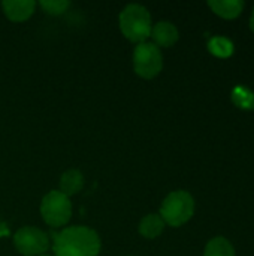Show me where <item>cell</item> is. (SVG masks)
<instances>
[{"instance_id":"1","label":"cell","mask_w":254,"mask_h":256,"mask_svg":"<svg viewBox=\"0 0 254 256\" xmlns=\"http://www.w3.org/2000/svg\"><path fill=\"white\" fill-rule=\"evenodd\" d=\"M100 249L99 234L82 225L63 228L52 238L54 256H97Z\"/></svg>"},{"instance_id":"2","label":"cell","mask_w":254,"mask_h":256,"mask_svg":"<svg viewBox=\"0 0 254 256\" xmlns=\"http://www.w3.org/2000/svg\"><path fill=\"white\" fill-rule=\"evenodd\" d=\"M118 26L123 33V36L133 42V44H142L147 42V39L151 34L153 21L148 9L142 4L132 3L127 4L118 16Z\"/></svg>"},{"instance_id":"3","label":"cell","mask_w":254,"mask_h":256,"mask_svg":"<svg viewBox=\"0 0 254 256\" xmlns=\"http://www.w3.org/2000/svg\"><path fill=\"white\" fill-rule=\"evenodd\" d=\"M159 214L165 225L180 228L193 218L195 200L187 190H174L163 200Z\"/></svg>"},{"instance_id":"4","label":"cell","mask_w":254,"mask_h":256,"mask_svg":"<svg viewBox=\"0 0 254 256\" xmlns=\"http://www.w3.org/2000/svg\"><path fill=\"white\" fill-rule=\"evenodd\" d=\"M40 216L51 228L66 226L72 218L70 198L61 194L58 189L48 192L40 201Z\"/></svg>"},{"instance_id":"5","label":"cell","mask_w":254,"mask_h":256,"mask_svg":"<svg viewBox=\"0 0 254 256\" xmlns=\"http://www.w3.org/2000/svg\"><path fill=\"white\" fill-rule=\"evenodd\" d=\"M163 69V56L153 42L138 44L133 51V70L144 80L156 78Z\"/></svg>"},{"instance_id":"6","label":"cell","mask_w":254,"mask_h":256,"mask_svg":"<svg viewBox=\"0 0 254 256\" xmlns=\"http://www.w3.org/2000/svg\"><path fill=\"white\" fill-rule=\"evenodd\" d=\"M13 246L22 256L46 255L49 237L36 226H22L13 236Z\"/></svg>"},{"instance_id":"7","label":"cell","mask_w":254,"mask_h":256,"mask_svg":"<svg viewBox=\"0 0 254 256\" xmlns=\"http://www.w3.org/2000/svg\"><path fill=\"white\" fill-rule=\"evenodd\" d=\"M150 38L157 48H171L178 42L180 33L174 22L159 21V22L153 24Z\"/></svg>"},{"instance_id":"8","label":"cell","mask_w":254,"mask_h":256,"mask_svg":"<svg viewBox=\"0 0 254 256\" xmlns=\"http://www.w3.org/2000/svg\"><path fill=\"white\" fill-rule=\"evenodd\" d=\"M1 9L4 16L12 22H24L27 21L34 9L36 2L33 0H4L1 2Z\"/></svg>"},{"instance_id":"9","label":"cell","mask_w":254,"mask_h":256,"mask_svg":"<svg viewBox=\"0 0 254 256\" xmlns=\"http://www.w3.org/2000/svg\"><path fill=\"white\" fill-rule=\"evenodd\" d=\"M82 188H84V176L79 170L70 168L60 176L58 190L61 194H64L66 196L70 198V196L79 194L82 190Z\"/></svg>"},{"instance_id":"10","label":"cell","mask_w":254,"mask_h":256,"mask_svg":"<svg viewBox=\"0 0 254 256\" xmlns=\"http://www.w3.org/2000/svg\"><path fill=\"white\" fill-rule=\"evenodd\" d=\"M208 6L217 16L223 20H234L241 15L246 3L243 0H211L208 2Z\"/></svg>"},{"instance_id":"11","label":"cell","mask_w":254,"mask_h":256,"mask_svg":"<svg viewBox=\"0 0 254 256\" xmlns=\"http://www.w3.org/2000/svg\"><path fill=\"white\" fill-rule=\"evenodd\" d=\"M165 226H166V225H165L163 219L160 218V214H157V213H150V214H147L145 218H142V220L139 222L138 231H139V234H141L144 238L153 240V238H157L159 236H162Z\"/></svg>"},{"instance_id":"12","label":"cell","mask_w":254,"mask_h":256,"mask_svg":"<svg viewBox=\"0 0 254 256\" xmlns=\"http://www.w3.org/2000/svg\"><path fill=\"white\" fill-rule=\"evenodd\" d=\"M204 256H237V254L234 244L226 237H214L207 243Z\"/></svg>"},{"instance_id":"13","label":"cell","mask_w":254,"mask_h":256,"mask_svg":"<svg viewBox=\"0 0 254 256\" xmlns=\"http://www.w3.org/2000/svg\"><path fill=\"white\" fill-rule=\"evenodd\" d=\"M39 6L48 15L58 16V15H63L69 9L70 2H67V0H42V2H39Z\"/></svg>"},{"instance_id":"14","label":"cell","mask_w":254,"mask_h":256,"mask_svg":"<svg viewBox=\"0 0 254 256\" xmlns=\"http://www.w3.org/2000/svg\"><path fill=\"white\" fill-rule=\"evenodd\" d=\"M250 28H252V32L254 33V8L253 12H252V16H250Z\"/></svg>"},{"instance_id":"15","label":"cell","mask_w":254,"mask_h":256,"mask_svg":"<svg viewBox=\"0 0 254 256\" xmlns=\"http://www.w3.org/2000/svg\"><path fill=\"white\" fill-rule=\"evenodd\" d=\"M42 256H54V255H42Z\"/></svg>"}]
</instances>
